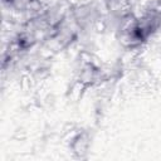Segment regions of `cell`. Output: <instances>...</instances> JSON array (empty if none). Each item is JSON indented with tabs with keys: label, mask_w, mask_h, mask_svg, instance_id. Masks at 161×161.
Listing matches in <instances>:
<instances>
[{
	"label": "cell",
	"mask_w": 161,
	"mask_h": 161,
	"mask_svg": "<svg viewBox=\"0 0 161 161\" xmlns=\"http://www.w3.org/2000/svg\"><path fill=\"white\" fill-rule=\"evenodd\" d=\"M89 146H91V136L87 131H75L69 140V148L72 153L78 158L86 157Z\"/></svg>",
	"instance_id": "1"
},
{
	"label": "cell",
	"mask_w": 161,
	"mask_h": 161,
	"mask_svg": "<svg viewBox=\"0 0 161 161\" xmlns=\"http://www.w3.org/2000/svg\"><path fill=\"white\" fill-rule=\"evenodd\" d=\"M103 6L108 16L121 18L122 15L133 11L130 0H103Z\"/></svg>",
	"instance_id": "2"
}]
</instances>
